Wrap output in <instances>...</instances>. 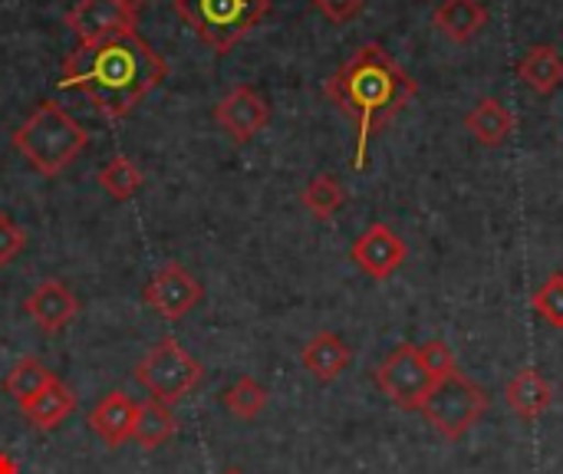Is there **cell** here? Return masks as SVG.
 <instances>
[{
    "label": "cell",
    "mask_w": 563,
    "mask_h": 474,
    "mask_svg": "<svg viewBox=\"0 0 563 474\" xmlns=\"http://www.w3.org/2000/svg\"><path fill=\"white\" fill-rule=\"evenodd\" d=\"M224 474H244V472H238V469H228V472Z\"/></svg>",
    "instance_id": "4dcf8cb0"
},
{
    "label": "cell",
    "mask_w": 563,
    "mask_h": 474,
    "mask_svg": "<svg viewBox=\"0 0 563 474\" xmlns=\"http://www.w3.org/2000/svg\"><path fill=\"white\" fill-rule=\"evenodd\" d=\"M376 386L399 406L409 412H419L422 403L429 399V393L435 389V379L429 376L419 346H399L393 350L379 366H376Z\"/></svg>",
    "instance_id": "52a82bcc"
},
{
    "label": "cell",
    "mask_w": 563,
    "mask_h": 474,
    "mask_svg": "<svg viewBox=\"0 0 563 474\" xmlns=\"http://www.w3.org/2000/svg\"><path fill=\"white\" fill-rule=\"evenodd\" d=\"M303 208L317 218V221H330L343 205H346V188L333 178V175H317L310 178V185L300 195Z\"/></svg>",
    "instance_id": "7402d4cb"
},
{
    "label": "cell",
    "mask_w": 563,
    "mask_h": 474,
    "mask_svg": "<svg viewBox=\"0 0 563 474\" xmlns=\"http://www.w3.org/2000/svg\"><path fill=\"white\" fill-rule=\"evenodd\" d=\"M175 13L224 56L271 13V0H175Z\"/></svg>",
    "instance_id": "277c9868"
},
{
    "label": "cell",
    "mask_w": 563,
    "mask_h": 474,
    "mask_svg": "<svg viewBox=\"0 0 563 474\" xmlns=\"http://www.w3.org/2000/svg\"><path fill=\"white\" fill-rule=\"evenodd\" d=\"M125 3H129V7H132V10H135V13H139V10H142V7H145V3H148V0H125Z\"/></svg>",
    "instance_id": "f546056e"
},
{
    "label": "cell",
    "mask_w": 563,
    "mask_h": 474,
    "mask_svg": "<svg viewBox=\"0 0 563 474\" xmlns=\"http://www.w3.org/2000/svg\"><path fill=\"white\" fill-rule=\"evenodd\" d=\"M426 416V422L442 432L449 442L465 439L488 412V396L482 386H475L472 379H465L462 373L435 383V389L429 393V399L419 409Z\"/></svg>",
    "instance_id": "8992f818"
},
{
    "label": "cell",
    "mask_w": 563,
    "mask_h": 474,
    "mask_svg": "<svg viewBox=\"0 0 563 474\" xmlns=\"http://www.w3.org/2000/svg\"><path fill=\"white\" fill-rule=\"evenodd\" d=\"M531 307H534V313L544 320V323H551L554 330H563V274H551L538 290H534V297H531Z\"/></svg>",
    "instance_id": "d4e9b609"
},
{
    "label": "cell",
    "mask_w": 563,
    "mask_h": 474,
    "mask_svg": "<svg viewBox=\"0 0 563 474\" xmlns=\"http://www.w3.org/2000/svg\"><path fill=\"white\" fill-rule=\"evenodd\" d=\"M56 376L36 360V356H26V360H20L13 370H10V376L3 379V389H7V396L16 403V406H26L33 396H40L49 383H53Z\"/></svg>",
    "instance_id": "44dd1931"
},
{
    "label": "cell",
    "mask_w": 563,
    "mask_h": 474,
    "mask_svg": "<svg viewBox=\"0 0 563 474\" xmlns=\"http://www.w3.org/2000/svg\"><path fill=\"white\" fill-rule=\"evenodd\" d=\"M73 409H76V399H73V393H69L59 379H53L40 396H33L26 406H20L23 419H26L33 429H40V432H49V429L63 426V419H66Z\"/></svg>",
    "instance_id": "d6986e66"
},
{
    "label": "cell",
    "mask_w": 563,
    "mask_h": 474,
    "mask_svg": "<svg viewBox=\"0 0 563 474\" xmlns=\"http://www.w3.org/2000/svg\"><path fill=\"white\" fill-rule=\"evenodd\" d=\"M23 310L43 333H59L79 317V300L73 297V290L63 280H43L23 300Z\"/></svg>",
    "instance_id": "7c38bea8"
},
{
    "label": "cell",
    "mask_w": 563,
    "mask_h": 474,
    "mask_svg": "<svg viewBox=\"0 0 563 474\" xmlns=\"http://www.w3.org/2000/svg\"><path fill=\"white\" fill-rule=\"evenodd\" d=\"M350 360H353V353H350V346H346V340L340 337V333H317L307 346H303V353H300V363H303V370L317 379V383H333V379H340L343 376V370L350 366Z\"/></svg>",
    "instance_id": "5bb4252c"
},
{
    "label": "cell",
    "mask_w": 563,
    "mask_h": 474,
    "mask_svg": "<svg viewBox=\"0 0 563 474\" xmlns=\"http://www.w3.org/2000/svg\"><path fill=\"white\" fill-rule=\"evenodd\" d=\"M432 23L452 43H472L488 26V10L482 0H442L432 13Z\"/></svg>",
    "instance_id": "9a60e30c"
},
{
    "label": "cell",
    "mask_w": 563,
    "mask_h": 474,
    "mask_svg": "<svg viewBox=\"0 0 563 474\" xmlns=\"http://www.w3.org/2000/svg\"><path fill=\"white\" fill-rule=\"evenodd\" d=\"M323 89L336 102V109L350 115L356 125V158H353L356 172L366 168L369 139L376 135V129L393 122L419 92L416 79L379 43H363L327 79Z\"/></svg>",
    "instance_id": "7a4b0ae2"
},
{
    "label": "cell",
    "mask_w": 563,
    "mask_h": 474,
    "mask_svg": "<svg viewBox=\"0 0 563 474\" xmlns=\"http://www.w3.org/2000/svg\"><path fill=\"white\" fill-rule=\"evenodd\" d=\"M419 356H422V363H426V370H429V376H432L435 383H442V379H449V376L459 373L455 353H452V346H449L445 340H429V343H422V346H419Z\"/></svg>",
    "instance_id": "484cf974"
},
{
    "label": "cell",
    "mask_w": 563,
    "mask_h": 474,
    "mask_svg": "<svg viewBox=\"0 0 563 474\" xmlns=\"http://www.w3.org/2000/svg\"><path fill=\"white\" fill-rule=\"evenodd\" d=\"M10 142L30 168L53 178L89 148V132L63 106L46 99L20 122Z\"/></svg>",
    "instance_id": "3957f363"
},
{
    "label": "cell",
    "mask_w": 563,
    "mask_h": 474,
    "mask_svg": "<svg viewBox=\"0 0 563 474\" xmlns=\"http://www.w3.org/2000/svg\"><path fill=\"white\" fill-rule=\"evenodd\" d=\"M165 76L168 63L132 26L92 43H79L63 59L59 89L82 92L99 115L115 122L129 115Z\"/></svg>",
    "instance_id": "6da1fadb"
},
{
    "label": "cell",
    "mask_w": 563,
    "mask_h": 474,
    "mask_svg": "<svg viewBox=\"0 0 563 474\" xmlns=\"http://www.w3.org/2000/svg\"><path fill=\"white\" fill-rule=\"evenodd\" d=\"M89 429L109 445L119 449L122 442L132 439V426H135V403L125 393H109L106 399L96 403V409L89 412Z\"/></svg>",
    "instance_id": "4fadbf2b"
},
{
    "label": "cell",
    "mask_w": 563,
    "mask_h": 474,
    "mask_svg": "<svg viewBox=\"0 0 563 474\" xmlns=\"http://www.w3.org/2000/svg\"><path fill=\"white\" fill-rule=\"evenodd\" d=\"M224 406H228V412H231V416H238V419L251 422V419H257V416L267 409V389H264L257 379L241 376V379L224 393Z\"/></svg>",
    "instance_id": "cb8c5ba5"
},
{
    "label": "cell",
    "mask_w": 563,
    "mask_h": 474,
    "mask_svg": "<svg viewBox=\"0 0 563 474\" xmlns=\"http://www.w3.org/2000/svg\"><path fill=\"white\" fill-rule=\"evenodd\" d=\"M205 290L201 284L181 267V264H165L152 274L148 287H145V304L168 323L188 317L198 304H201Z\"/></svg>",
    "instance_id": "ba28073f"
},
{
    "label": "cell",
    "mask_w": 563,
    "mask_h": 474,
    "mask_svg": "<svg viewBox=\"0 0 563 474\" xmlns=\"http://www.w3.org/2000/svg\"><path fill=\"white\" fill-rule=\"evenodd\" d=\"M175 436V416L168 406L148 399L142 406H135V426H132V439L142 445V449H158L165 445L168 439Z\"/></svg>",
    "instance_id": "ffe728a7"
},
{
    "label": "cell",
    "mask_w": 563,
    "mask_h": 474,
    "mask_svg": "<svg viewBox=\"0 0 563 474\" xmlns=\"http://www.w3.org/2000/svg\"><path fill=\"white\" fill-rule=\"evenodd\" d=\"M23 247H26V231L7 211H0V267H7Z\"/></svg>",
    "instance_id": "4316f807"
},
{
    "label": "cell",
    "mask_w": 563,
    "mask_h": 474,
    "mask_svg": "<svg viewBox=\"0 0 563 474\" xmlns=\"http://www.w3.org/2000/svg\"><path fill=\"white\" fill-rule=\"evenodd\" d=\"M0 474H20L16 462H13L10 455H0Z\"/></svg>",
    "instance_id": "f1b7e54d"
},
{
    "label": "cell",
    "mask_w": 563,
    "mask_h": 474,
    "mask_svg": "<svg viewBox=\"0 0 563 474\" xmlns=\"http://www.w3.org/2000/svg\"><path fill=\"white\" fill-rule=\"evenodd\" d=\"M313 7L330 20V23H350L363 13L366 0H313Z\"/></svg>",
    "instance_id": "83f0119b"
},
{
    "label": "cell",
    "mask_w": 563,
    "mask_h": 474,
    "mask_svg": "<svg viewBox=\"0 0 563 474\" xmlns=\"http://www.w3.org/2000/svg\"><path fill=\"white\" fill-rule=\"evenodd\" d=\"M505 399H508V409H511L515 416H521L525 422H534V419H541V416L551 409L554 389H551V383L541 376V370H521V373L508 383Z\"/></svg>",
    "instance_id": "2e32d148"
},
{
    "label": "cell",
    "mask_w": 563,
    "mask_h": 474,
    "mask_svg": "<svg viewBox=\"0 0 563 474\" xmlns=\"http://www.w3.org/2000/svg\"><path fill=\"white\" fill-rule=\"evenodd\" d=\"M139 13L125 0H76L66 10V26L79 43L102 40L119 30H132Z\"/></svg>",
    "instance_id": "8fae6325"
},
{
    "label": "cell",
    "mask_w": 563,
    "mask_h": 474,
    "mask_svg": "<svg viewBox=\"0 0 563 474\" xmlns=\"http://www.w3.org/2000/svg\"><path fill=\"white\" fill-rule=\"evenodd\" d=\"M214 122L228 132L231 142L247 145L251 139H257L267 122H271V106L267 99L254 89V86H234L228 89V96L214 106Z\"/></svg>",
    "instance_id": "9c48e42d"
},
{
    "label": "cell",
    "mask_w": 563,
    "mask_h": 474,
    "mask_svg": "<svg viewBox=\"0 0 563 474\" xmlns=\"http://www.w3.org/2000/svg\"><path fill=\"white\" fill-rule=\"evenodd\" d=\"M518 76L525 79V86H531L541 96H554L563 86V56L558 46L551 43H538L531 46L521 63H518Z\"/></svg>",
    "instance_id": "ac0fdd59"
},
{
    "label": "cell",
    "mask_w": 563,
    "mask_h": 474,
    "mask_svg": "<svg viewBox=\"0 0 563 474\" xmlns=\"http://www.w3.org/2000/svg\"><path fill=\"white\" fill-rule=\"evenodd\" d=\"M515 125H518V122H515L511 109H508L505 102H498V99H478V102L468 109V115H465V129H468L485 148L505 145V142L511 139Z\"/></svg>",
    "instance_id": "e0dca14e"
},
{
    "label": "cell",
    "mask_w": 563,
    "mask_h": 474,
    "mask_svg": "<svg viewBox=\"0 0 563 474\" xmlns=\"http://www.w3.org/2000/svg\"><path fill=\"white\" fill-rule=\"evenodd\" d=\"M353 264L373 277V280H389L402 264H406V241L383 221L369 224L350 247Z\"/></svg>",
    "instance_id": "30bf717a"
},
{
    "label": "cell",
    "mask_w": 563,
    "mask_h": 474,
    "mask_svg": "<svg viewBox=\"0 0 563 474\" xmlns=\"http://www.w3.org/2000/svg\"><path fill=\"white\" fill-rule=\"evenodd\" d=\"M135 379L139 386L162 406H175L181 403L198 383H201V363L175 340V337H162L135 366Z\"/></svg>",
    "instance_id": "5b68a950"
},
{
    "label": "cell",
    "mask_w": 563,
    "mask_h": 474,
    "mask_svg": "<svg viewBox=\"0 0 563 474\" xmlns=\"http://www.w3.org/2000/svg\"><path fill=\"white\" fill-rule=\"evenodd\" d=\"M99 185L109 198L115 201H129L139 195V188L145 185V175L139 165H132L125 155H115L106 168H99Z\"/></svg>",
    "instance_id": "603a6c76"
}]
</instances>
